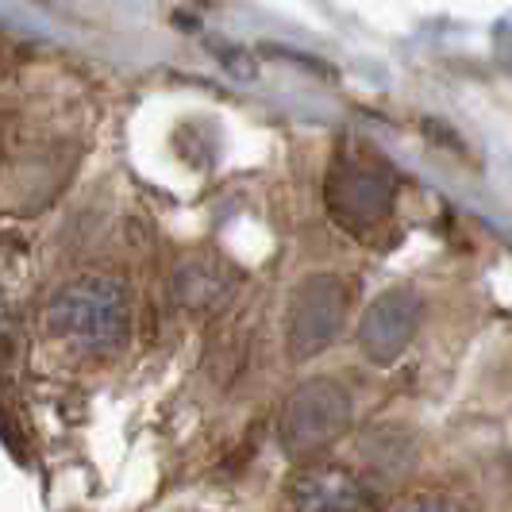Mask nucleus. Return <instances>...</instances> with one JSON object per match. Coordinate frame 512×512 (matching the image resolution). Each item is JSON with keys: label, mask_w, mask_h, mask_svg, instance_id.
Listing matches in <instances>:
<instances>
[{"label": "nucleus", "mask_w": 512, "mask_h": 512, "mask_svg": "<svg viewBox=\"0 0 512 512\" xmlns=\"http://www.w3.org/2000/svg\"><path fill=\"white\" fill-rule=\"evenodd\" d=\"M128 324V293L124 285L108 278H85V282L66 285L47 305V332L93 355L116 351L128 339Z\"/></svg>", "instance_id": "nucleus-1"}, {"label": "nucleus", "mask_w": 512, "mask_h": 512, "mask_svg": "<svg viewBox=\"0 0 512 512\" xmlns=\"http://www.w3.org/2000/svg\"><path fill=\"white\" fill-rule=\"evenodd\" d=\"M328 208L355 235L382 228L393 208V170L385 158H339L328 178Z\"/></svg>", "instance_id": "nucleus-2"}, {"label": "nucleus", "mask_w": 512, "mask_h": 512, "mask_svg": "<svg viewBox=\"0 0 512 512\" xmlns=\"http://www.w3.org/2000/svg\"><path fill=\"white\" fill-rule=\"evenodd\" d=\"M351 308V289L335 274H316L297 285L289 312H285V343L293 359H312L320 355L335 335L343 332Z\"/></svg>", "instance_id": "nucleus-3"}, {"label": "nucleus", "mask_w": 512, "mask_h": 512, "mask_svg": "<svg viewBox=\"0 0 512 512\" xmlns=\"http://www.w3.org/2000/svg\"><path fill=\"white\" fill-rule=\"evenodd\" d=\"M347 416H351V397L339 385L324 378L305 382L285 401L282 428H278L282 447L289 455H312L343 432Z\"/></svg>", "instance_id": "nucleus-4"}, {"label": "nucleus", "mask_w": 512, "mask_h": 512, "mask_svg": "<svg viewBox=\"0 0 512 512\" xmlns=\"http://www.w3.org/2000/svg\"><path fill=\"white\" fill-rule=\"evenodd\" d=\"M416 324H420V297L412 293L409 285L389 289L362 316V328H359L362 351L374 362H393L409 347Z\"/></svg>", "instance_id": "nucleus-5"}, {"label": "nucleus", "mask_w": 512, "mask_h": 512, "mask_svg": "<svg viewBox=\"0 0 512 512\" xmlns=\"http://www.w3.org/2000/svg\"><path fill=\"white\" fill-rule=\"evenodd\" d=\"M366 489L343 470H316L297 486L301 512H366Z\"/></svg>", "instance_id": "nucleus-6"}, {"label": "nucleus", "mask_w": 512, "mask_h": 512, "mask_svg": "<svg viewBox=\"0 0 512 512\" xmlns=\"http://www.w3.org/2000/svg\"><path fill=\"white\" fill-rule=\"evenodd\" d=\"M231 293V278L220 262H185L174 278V297L193 312L216 308Z\"/></svg>", "instance_id": "nucleus-7"}, {"label": "nucleus", "mask_w": 512, "mask_h": 512, "mask_svg": "<svg viewBox=\"0 0 512 512\" xmlns=\"http://www.w3.org/2000/svg\"><path fill=\"white\" fill-rule=\"evenodd\" d=\"M397 512H462L459 505L443 501V497H416V501H405Z\"/></svg>", "instance_id": "nucleus-8"}]
</instances>
